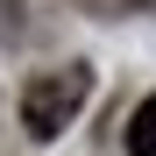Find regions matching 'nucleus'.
Returning <instances> with one entry per match:
<instances>
[{
	"mask_svg": "<svg viewBox=\"0 0 156 156\" xmlns=\"http://www.w3.org/2000/svg\"><path fill=\"white\" fill-rule=\"evenodd\" d=\"M85 99H92V71L85 64H50V71H36L29 85H21V128H29L36 142H57L78 121Z\"/></svg>",
	"mask_w": 156,
	"mask_h": 156,
	"instance_id": "obj_1",
	"label": "nucleus"
},
{
	"mask_svg": "<svg viewBox=\"0 0 156 156\" xmlns=\"http://www.w3.org/2000/svg\"><path fill=\"white\" fill-rule=\"evenodd\" d=\"M121 142H128V156H156V92L128 114V135H121Z\"/></svg>",
	"mask_w": 156,
	"mask_h": 156,
	"instance_id": "obj_2",
	"label": "nucleus"
},
{
	"mask_svg": "<svg viewBox=\"0 0 156 156\" xmlns=\"http://www.w3.org/2000/svg\"><path fill=\"white\" fill-rule=\"evenodd\" d=\"M92 14H156V0H85Z\"/></svg>",
	"mask_w": 156,
	"mask_h": 156,
	"instance_id": "obj_3",
	"label": "nucleus"
}]
</instances>
